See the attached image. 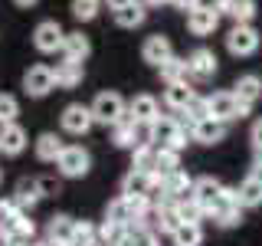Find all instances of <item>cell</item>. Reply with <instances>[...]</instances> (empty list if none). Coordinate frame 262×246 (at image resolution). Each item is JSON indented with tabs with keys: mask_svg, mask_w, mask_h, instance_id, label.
Listing matches in <instances>:
<instances>
[{
	"mask_svg": "<svg viewBox=\"0 0 262 246\" xmlns=\"http://www.w3.org/2000/svg\"><path fill=\"white\" fill-rule=\"evenodd\" d=\"M92 118H95V125H105V128H115L121 118L128 115V102L121 98L118 92H98L92 98Z\"/></svg>",
	"mask_w": 262,
	"mask_h": 246,
	"instance_id": "1",
	"label": "cell"
},
{
	"mask_svg": "<svg viewBox=\"0 0 262 246\" xmlns=\"http://www.w3.org/2000/svg\"><path fill=\"white\" fill-rule=\"evenodd\" d=\"M154 145L174 148V151L184 154V148L190 145V128H184L180 118H174V115H161V118L154 121Z\"/></svg>",
	"mask_w": 262,
	"mask_h": 246,
	"instance_id": "2",
	"label": "cell"
},
{
	"mask_svg": "<svg viewBox=\"0 0 262 246\" xmlns=\"http://www.w3.org/2000/svg\"><path fill=\"white\" fill-rule=\"evenodd\" d=\"M259 43H262V33L252 27V23H233L229 33H226L229 56H239V59H246V56H256Z\"/></svg>",
	"mask_w": 262,
	"mask_h": 246,
	"instance_id": "3",
	"label": "cell"
},
{
	"mask_svg": "<svg viewBox=\"0 0 262 246\" xmlns=\"http://www.w3.org/2000/svg\"><path fill=\"white\" fill-rule=\"evenodd\" d=\"M56 171H59L62 177H69V180H79V177H85L89 171H92V154H89L82 145H66V151L59 154V161H56Z\"/></svg>",
	"mask_w": 262,
	"mask_h": 246,
	"instance_id": "4",
	"label": "cell"
},
{
	"mask_svg": "<svg viewBox=\"0 0 262 246\" xmlns=\"http://www.w3.org/2000/svg\"><path fill=\"white\" fill-rule=\"evenodd\" d=\"M210 217L220 230H233V227L243 223V207H239V200H236V187H223V197H220L216 207L210 210Z\"/></svg>",
	"mask_w": 262,
	"mask_h": 246,
	"instance_id": "5",
	"label": "cell"
},
{
	"mask_svg": "<svg viewBox=\"0 0 262 246\" xmlns=\"http://www.w3.org/2000/svg\"><path fill=\"white\" fill-rule=\"evenodd\" d=\"M59 125H62L66 135H76V138H82L89 128L95 125L92 109H89V105H82V102H69V105L62 109V115H59Z\"/></svg>",
	"mask_w": 262,
	"mask_h": 246,
	"instance_id": "6",
	"label": "cell"
},
{
	"mask_svg": "<svg viewBox=\"0 0 262 246\" xmlns=\"http://www.w3.org/2000/svg\"><path fill=\"white\" fill-rule=\"evenodd\" d=\"M66 43V30L59 27V20H39L33 30V46L39 53H62Z\"/></svg>",
	"mask_w": 262,
	"mask_h": 246,
	"instance_id": "7",
	"label": "cell"
},
{
	"mask_svg": "<svg viewBox=\"0 0 262 246\" xmlns=\"http://www.w3.org/2000/svg\"><path fill=\"white\" fill-rule=\"evenodd\" d=\"M53 89H56V76L49 66H30L23 72V92L30 98H46Z\"/></svg>",
	"mask_w": 262,
	"mask_h": 246,
	"instance_id": "8",
	"label": "cell"
},
{
	"mask_svg": "<svg viewBox=\"0 0 262 246\" xmlns=\"http://www.w3.org/2000/svg\"><path fill=\"white\" fill-rule=\"evenodd\" d=\"M207 102H210V118H216V121H236V118H243V109H239V98H236L233 89H223V92H213L207 95Z\"/></svg>",
	"mask_w": 262,
	"mask_h": 246,
	"instance_id": "9",
	"label": "cell"
},
{
	"mask_svg": "<svg viewBox=\"0 0 262 246\" xmlns=\"http://www.w3.org/2000/svg\"><path fill=\"white\" fill-rule=\"evenodd\" d=\"M187 66H190V79L193 82H207L216 76V69H220V59H216V53L207 46H196L190 56H187Z\"/></svg>",
	"mask_w": 262,
	"mask_h": 246,
	"instance_id": "10",
	"label": "cell"
},
{
	"mask_svg": "<svg viewBox=\"0 0 262 246\" xmlns=\"http://www.w3.org/2000/svg\"><path fill=\"white\" fill-rule=\"evenodd\" d=\"M158 184H161V177L147 174V171H128V177L121 180V194L125 197H151L154 200Z\"/></svg>",
	"mask_w": 262,
	"mask_h": 246,
	"instance_id": "11",
	"label": "cell"
},
{
	"mask_svg": "<svg viewBox=\"0 0 262 246\" xmlns=\"http://www.w3.org/2000/svg\"><path fill=\"white\" fill-rule=\"evenodd\" d=\"M128 115L138 121V125H151V121L161 118V102H158L151 92H138V95L128 102Z\"/></svg>",
	"mask_w": 262,
	"mask_h": 246,
	"instance_id": "12",
	"label": "cell"
},
{
	"mask_svg": "<svg viewBox=\"0 0 262 246\" xmlns=\"http://www.w3.org/2000/svg\"><path fill=\"white\" fill-rule=\"evenodd\" d=\"M170 56H174V46H170V39L164 36V33H151L141 43V59L147 66H154V69H158L161 63H167Z\"/></svg>",
	"mask_w": 262,
	"mask_h": 246,
	"instance_id": "13",
	"label": "cell"
},
{
	"mask_svg": "<svg viewBox=\"0 0 262 246\" xmlns=\"http://www.w3.org/2000/svg\"><path fill=\"white\" fill-rule=\"evenodd\" d=\"M27 145H30V135L23 125H16V121L13 125H0V151L7 158H20L27 151Z\"/></svg>",
	"mask_w": 262,
	"mask_h": 246,
	"instance_id": "14",
	"label": "cell"
},
{
	"mask_svg": "<svg viewBox=\"0 0 262 246\" xmlns=\"http://www.w3.org/2000/svg\"><path fill=\"white\" fill-rule=\"evenodd\" d=\"M220 10L216 7H196V10H190L187 13V30L193 33V36H210L213 30L220 27Z\"/></svg>",
	"mask_w": 262,
	"mask_h": 246,
	"instance_id": "15",
	"label": "cell"
},
{
	"mask_svg": "<svg viewBox=\"0 0 262 246\" xmlns=\"http://www.w3.org/2000/svg\"><path fill=\"white\" fill-rule=\"evenodd\" d=\"M190 197H193L196 203H200L203 210H207V217H210V210L216 207V200L223 197V184H220L216 177L203 174V177H196V180H193V194H190Z\"/></svg>",
	"mask_w": 262,
	"mask_h": 246,
	"instance_id": "16",
	"label": "cell"
},
{
	"mask_svg": "<svg viewBox=\"0 0 262 246\" xmlns=\"http://www.w3.org/2000/svg\"><path fill=\"white\" fill-rule=\"evenodd\" d=\"M10 200H13L20 210H27V213H30L39 200H43V187H39V177H23V180H16Z\"/></svg>",
	"mask_w": 262,
	"mask_h": 246,
	"instance_id": "17",
	"label": "cell"
},
{
	"mask_svg": "<svg viewBox=\"0 0 262 246\" xmlns=\"http://www.w3.org/2000/svg\"><path fill=\"white\" fill-rule=\"evenodd\" d=\"M72 236H76V220L66 217V213H56L46 223V240L53 246H72Z\"/></svg>",
	"mask_w": 262,
	"mask_h": 246,
	"instance_id": "18",
	"label": "cell"
},
{
	"mask_svg": "<svg viewBox=\"0 0 262 246\" xmlns=\"http://www.w3.org/2000/svg\"><path fill=\"white\" fill-rule=\"evenodd\" d=\"M53 76H56V89H76V86H82V79H85V66L62 56V59L53 66Z\"/></svg>",
	"mask_w": 262,
	"mask_h": 246,
	"instance_id": "19",
	"label": "cell"
},
{
	"mask_svg": "<svg viewBox=\"0 0 262 246\" xmlns=\"http://www.w3.org/2000/svg\"><path fill=\"white\" fill-rule=\"evenodd\" d=\"M193 86L190 82H170V86H164V95H161V102L167 105L170 112H187V105L193 102Z\"/></svg>",
	"mask_w": 262,
	"mask_h": 246,
	"instance_id": "20",
	"label": "cell"
},
{
	"mask_svg": "<svg viewBox=\"0 0 262 246\" xmlns=\"http://www.w3.org/2000/svg\"><path fill=\"white\" fill-rule=\"evenodd\" d=\"M33 151H36V161L56 164V161H59V154L66 151V145H62V138L56 135V131H43V135L33 141Z\"/></svg>",
	"mask_w": 262,
	"mask_h": 246,
	"instance_id": "21",
	"label": "cell"
},
{
	"mask_svg": "<svg viewBox=\"0 0 262 246\" xmlns=\"http://www.w3.org/2000/svg\"><path fill=\"white\" fill-rule=\"evenodd\" d=\"M190 138L193 141H200V145H220L226 138V121H216V118H203V121H196V125L190 128Z\"/></svg>",
	"mask_w": 262,
	"mask_h": 246,
	"instance_id": "22",
	"label": "cell"
},
{
	"mask_svg": "<svg viewBox=\"0 0 262 246\" xmlns=\"http://www.w3.org/2000/svg\"><path fill=\"white\" fill-rule=\"evenodd\" d=\"M233 92H236L239 102H246V105H252V109H256V102L262 98V76H256V72H246V76L236 79Z\"/></svg>",
	"mask_w": 262,
	"mask_h": 246,
	"instance_id": "23",
	"label": "cell"
},
{
	"mask_svg": "<svg viewBox=\"0 0 262 246\" xmlns=\"http://www.w3.org/2000/svg\"><path fill=\"white\" fill-rule=\"evenodd\" d=\"M89 53H92V43H89V36L82 30H72L66 33V43H62V56L66 59H76V63H85Z\"/></svg>",
	"mask_w": 262,
	"mask_h": 246,
	"instance_id": "24",
	"label": "cell"
},
{
	"mask_svg": "<svg viewBox=\"0 0 262 246\" xmlns=\"http://www.w3.org/2000/svg\"><path fill=\"white\" fill-rule=\"evenodd\" d=\"M144 20H147V4L144 0H131L128 7L115 10V23H118L121 30H135V27H141Z\"/></svg>",
	"mask_w": 262,
	"mask_h": 246,
	"instance_id": "25",
	"label": "cell"
},
{
	"mask_svg": "<svg viewBox=\"0 0 262 246\" xmlns=\"http://www.w3.org/2000/svg\"><path fill=\"white\" fill-rule=\"evenodd\" d=\"M158 76H161L164 86H170V82H193L190 79V66H187V59H180V56H170L167 63H161Z\"/></svg>",
	"mask_w": 262,
	"mask_h": 246,
	"instance_id": "26",
	"label": "cell"
},
{
	"mask_svg": "<svg viewBox=\"0 0 262 246\" xmlns=\"http://www.w3.org/2000/svg\"><path fill=\"white\" fill-rule=\"evenodd\" d=\"M236 200H239L243 210H252V207H262V180L256 177H246L239 187H236Z\"/></svg>",
	"mask_w": 262,
	"mask_h": 246,
	"instance_id": "27",
	"label": "cell"
},
{
	"mask_svg": "<svg viewBox=\"0 0 262 246\" xmlns=\"http://www.w3.org/2000/svg\"><path fill=\"white\" fill-rule=\"evenodd\" d=\"M154 164H158V145L135 148V151H131V171H147V174H154Z\"/></svg>",
	"mask_w": 262,
	"mask_h": 246,
	"instance_id": "28",
	"label": "cell"
},
{
	"mask_svg": "<svg viewBox=\"0 0 262 246\" xmlns=\"http://www.w3.org/2000/svg\"><path fill=\"white\" fill-rule=\"evenodd\" d=\"M135 125H138V121L131 118V115H125V118H121L118 125L112 128V141H115V148H135Z\"/></svg>",
	"mask_w": 262,
	"mask_h": 246,
	"instance_id": "29",
	"label": "cell"
},
{
	"mask_svg": "<svg viewBox=\"0 0 262 246\" xmlns=\"http://www.w3.org/2000/svg\"><path fill=\"white\" fill-rule=\"evenodd\" d=\"M170 240H174V246H200L203 243V227L200 223H180Z\"/></svg>",
	"mask_w": 262,
	"mask_h": 246,
	"instance_id": "30",
	"label": "cell"
},
{
	"mask_svg": "<svg viewBox=\"0 0 262 246\" xmlns=\"http://www.w3.org/2000/svg\"><path fill=\"white\" fill-rule=\"evenodd\" d=\"M174 171H180V151H174V148H158V164H154V174H158V177H167V174H174Z\"/></svg>",
	"mask_w": 262,
	"mask_h": 246,
	"instance_id": "31",
	"label": "cell"
},
{
	"mask_svg": "<svg viewBox=\"0 0 262 246\" xmlns=\"http://www.w3.org/2000/svg\"><path fill=\"white\" fill-rule=\"evenodd\" d=\"M118 246H158V233L151 227H131Z\"/></svg>",
	"mask_w": 262,
	"mask_h": 246,
	"instance_id": "32",
	"label": "cell"
},
{
	"mask_svg": "<svg viewBox=\"0 0 262 246\" xmlns=\"http://www.w3.org/2000/svg\"><path fill=\"white\" fill-rule=\"evenodd\" d=\"M177 213L184 223H200L203 217H207V210L200 207V203L193 200V197H184V200H177Z\"/></svg>",
	"mask_w": 262,
	"mask_h": 246,
	"instance_id": "33",
	"label": "cell"
},
{
	"mask_svg": "<svg viewBox=\"0 0 262 246\" xmlns=\"http://www.w3.org/2000/svg\"><path fill=\"white\" fill-rule=\"evenodd\" d=\"M16 115H20V102L10 92H0V125H13Z\"/></svg>",
	"mask_w": 262,
	"mask_h": 246,
	"instance_id": "34",
	"label": "cell"
},
{
	"mask_svg": "<svg viewBox=\"0 0 262 246\" xmlns=\"http://www.w3.org/2000/svg\"><path fill=\"white\" fill-rule=\"evenodd\" d=\"M98 4H102V0H72V16H76L79 23H92L98 16Z\"/></svg>",
	"mask_w": 262,
	"mask_h": 246,
	"instance_id": "35",
	"label": "cell"
},
{
	"mask_svg": "<svg viewBox=\"0 0 262 246\" xmlns=\"http://www.w3.org/2000/svg\"><path fill=\"white\" fill-rule=\"evenodd\" d=\"M98 240V227H92L89 220H76V236H72V246H92Z\"/></svg>",
	"mask_w": 262,
	"mask_h": 246,
	"instance_id": "36",
	"label": "cell"
},
{
	"mask_svg": "<svg viewBox=\"0 0 262 246\" xmlns=\"http://www.w3.org/2000/svg\"><path fill=\"white\" fill-rule=\"evenodd\" d=\"M249 141H252V148H256V151H262V118L252 121V128H249Z\"/></svg>",
	"mask_w": 262,
	"mask_h": 246,
	"instance_id": "37",
	"label": "cell"
},
{
	"mask_svg": "<svg viewBox=\"0 0 262 246\" xmlns=\"http://www.w3.org/2000/svg\"><path fill=\"white\" fill-rule=\"evenodd\" d=\"M170 7H174V10L190 13V10H196V7H200V0H170Z\"/></svg>",
	"mask_w": 262,
	"mask_h": 246,
	"instance_id": "38",
	"label": "cell"
},
{
	"mask_svg": "<svg viewBox=\"0 0 262 246\" xmlns=\"http://www.w3.org/2000/svg\"><path fill=\"white\" fill-rule=\"evenodd\" d=\"M102 4H105V7H108V10L115 13V10H121V7H128L131 0H102Z\"/></svg>",
	"mask_w": 262,
	"mask_h": 246,
	"instance_id": "39",
	"label": "cell"
},
{
	"mask_svg": "<svg viewBox=\"0 0 262 246\" xmlns=\"http://www.w3.org/2000/svg\"><path fill=\"white\" fill-rule=\"evenodd\" d=\"M39 0H13V7H20V10H33Z\"/></svg>",
	"mask_w": 262,
	"mask_h": 246,
	"instance_id": "40",
	"label": "cell"
},
{
	"mask_svg": "<svg viewBox=\"0 0 262 246\" xmlns=\"http://www.w3.org/2000/svg\"><path fill=\"white\" fill-rule=\"evenodd\" d=\"M147 7H164V4H170V0H144Z\"/></svg>",
	"mask_w": 262,
	"mask_h": 246,
	"instance_id": "41",
	"label": "cell"
},
{
	"mask_svg": "<svg viewBox=\"0 0 262 246\" xmlns=\"http://www.w3.org/2000/svg\"><path fill=\"white\" fill-rule=\"evenodd\" d=\"M256 164H262V151H256Z\"/></svg>",
	"mask_w": 262,
	"mask_h": 246,
	"instance_id": "42",
	"label": "cell"
},
{
	"mask_svg": "<svg viewBox=\"0 0 262 246\" xmlns=\"http://www.w3.org/2000/svg\"><path fill=\"white\" fill-rule=\"evenodd\" d=\"M0 180H4V171H0Z\"/></svg>",
	"mask_w": 262,
	"mask_h": 246,
	"instance_id": "43",
	"label": "cell"
}]
</instances>
